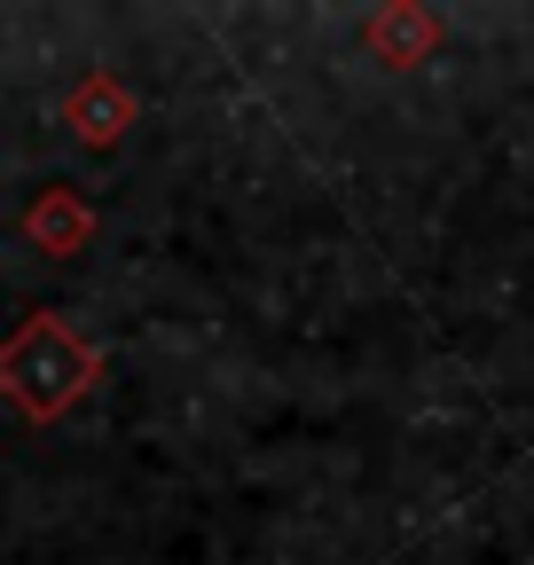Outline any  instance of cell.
Here are the masks:
<instances>
[{
  "mask_svg": "<svg viewBox=\"0 0 534 565\" xmlns=\"http://www.w3.org/2000/svg\"><path fill=\"white\" fill-rule=\"evenodd\" d=\"M87 236H95V212H87L79 189H40V196L24 204V244H32V252H47V259H79Z\"/></svg>",
  "mask_w": 534,
  "mask_h": 565,
  "instance_id": "277c9868",
  "label": "cell"
},
{
  "mask_svg": "<svg viewBox=\"0 0 534 565\" xmlns=\"http://www.w3.org/2000/svg\"><path fill=\"white\" fill-rule=\"evenodd\" d=\"M55 118H63V134H72V141H87V150H118L126 126H134V95H126L118 71H87V79L63 95Z\"/></svg>",
  "mask_w": 534,
  "mask_h": 565,
  "instance_id": "3957f363",
  "label": "cell"
},
{
  "mask_svg": "<svg viewBox=\"0 0 534 565\" xmlns=\"http://www.w3.org/2000/svg\"><path fill=\"white\" fill-rule=\"evenodd\" d=\"M440 40H448V24H440L432 9H417V0H385V9L362 17V47H370V63H385V71L432 63Z\"/></svg>",
  "mask_w": 534,
  "mask_h": 565,
  "instance_id": "7a4b0ae2",
  "label": "cell"
},
{
  "mask_svg": "<svg viewBox=\"0 0 534 565\" xmlns=\"http://www.w3.org/2000/svg\"><path fill=\"white\" fill-rule=\"evenodd\" d=\"M95 385H103V345L79 338L63 307H40L0 338V401L24 424H63Z\"/></svg>",
  "mask_w": 534,
  "mask_h": 565,
  "instance_id": "6da1fadb",
  "label": "cell"
}]
</instances>
